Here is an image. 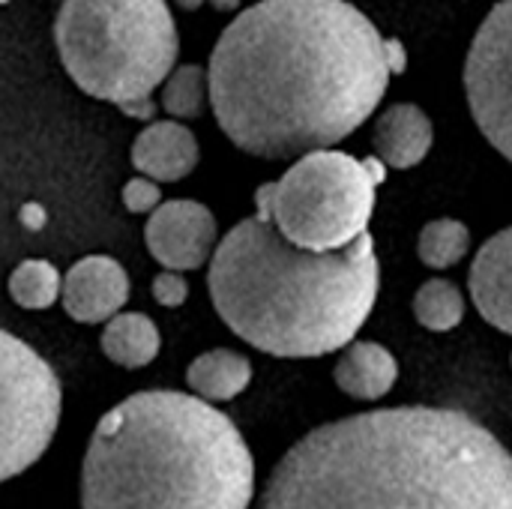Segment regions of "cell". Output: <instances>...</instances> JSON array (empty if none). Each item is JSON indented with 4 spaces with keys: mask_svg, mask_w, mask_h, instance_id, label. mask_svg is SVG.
Segmentation results:
<instances>
[{
    "mask_svg": "<svg viewBox=\"0 0 512 509\" xmlns=\"http://www.w3.org/2000/svg\"><path fill=\"white\" fill-rule=\"evenodd\" d=\"M132 165L153 183L183 180L198 165V141L177 120L150 123L132 144Z\"/></svg>",
    "mask_w": 512,
    "mask_h": 509,
    "instance_id": "11",
    "label": "cell"
},
{
    "mask_svg": "<svg viewBox=\"0 0 512 509\" xmlns=\"http://www.w3.org/2000/svg\"><path fill=\"white\" fill-rule=\"evenodd\" d=\"M144 240L165 270H198L216 249V219L198 201H165L150 213Z\"/></svg>",
    "mask_w": 512,
    "mask_h": 509,
    "instance_id": "9",
    "label": "cell"
},
{
    "mask_svg": "<svg viewBox=\"0 0 512 509\" xmlns=\"http://www.w3.org/2000/svg\"><path fill=\"white\" fill-rule=\"evenodd\" d=\"M99 345L111 363L123 369H141L156 360L162 348V336L159 327L144 312H117L114 318L105 321Z\"/></svg>",
    "mask_w": 512,
    "mask_h": 509,
    "instance_id": "16",
    "label": "cell"
},
{
    "mask_svg": "<svg viewBox=\"0 0 512 509\" xmlns=\"http://www.w3.org/2000/svg\"><path fill=\"white\" fill-rule=\"evenodd\" d=\"M336 384L342 393L360 402H375L387 396L399 378V363L393 351L378 342H351L345 345L336 363Z\"/></svg>",
    "mask_w": 512,
    "mask_h": 509,
    "instance_id": "14",
    "label": "cell"
},
{
    "mask_svg": "<svg viewBox=\"0 0 512 509\" xmlns=\"http://www.w3.org/2000/svg\"><path fill=\"white\" fill-rule=\"evenodd\" d=\"M9 297L21 309H48L60 297V273L51 261L27 258L9 276Z\"/></svg>",
    "mask_w": 512,
    "mask_h": 509,
    "instance_id": "18",
    "label": "cell"
},
{
    "mask_svg": "<svg viewBox=\"0 0 512 509\" xmlns=\"http://www.w3.org/2000/svg\"><path fill=\"white\" fill-rule=\"evenodd\" d=\"M207 99L249 156L300 159L357 132L381 105L384 36L348 0H261L219 36Z\"/></svg>",
    "mask_w": 512,
    "mask_h": 509,
    "instance_id": "1",
    "label": "cell"
},
{
    "mask_svg": "<svg viewBox=\"0 0 512 509\" xmlns=\"http://www.w3.org/2000/svg\"><path fill=\"white\" fill-rule=\"evenodd\" d=\"M153 297H156V303H159V306H165V309H177V306H183V303H186V297H189V285H186V279H183L180 273H174V270H162V273L153 279Z\"/></svg>",
    "mask_w": 512,
    "mask_h": 509,
    "instance_id": "22",
    "label": "cell"
},
{
    "mask_svg": "<svg viewBox=\"0 0 512 509\" xmlns=\"http://www.w3.org/2000/svg\"><path fill=\"white\" fill-rule=\"evenodd\" d=\"M60 300L72 321L105 324L129 300V276L108 255H87L60 276Z\"/></svg>",
    "mask_w": 512,
    "mask_h": 509,
    "instance_id": "10",
    "label": "cell"
},
{
    "mask_svg": "<svg viewBox=\"0 0 512 509\" xmlns=\"http://www.w3.org/2000/svg\"><path fill=\"white\" fill-rule=\"evenodd\" d=\"M252 381V366L243 354L216 348L192 360L186 369V384L192 387V396L201 402H228L237 399Z\"/></svg>",
    "mask_w": 512,
    "mask_h": 509,
    "instance_id": "15",
    "label": "cell"
},
{
    "mask_svg": "<svg viewBox=\"0 0 512 509\" xmlns=\"http://www.w3.org/2000/svg\"><path fill=\"white\" fill-rule=\"evenodd\" d=\"M471 249V231L459 219H435L423 228L417 252L420 261L432 270H447L459 264Z\"/></svg>",
    "mask_w": 512,
    "mask_h": 509,
    "instance_id": "19",
    "label": "cell"
},
{
    "mask_svg": "<svg viewBox=\"0 0 512 509\" xmlns=\"http://www.w3.org/2000/svg\"><path fill=\"white\" fill-rule=\"evenodd\" d=\"M3 3H9V0H0V6H3Z\"/></svg>",
    "mask_w": 512,
    "mask_h": 509,
    "instance_id": "28",
    "label": "cell"
},
{
    "mask_svg": "<svg viewBox=\"0 0 512 509\" xmlns=\"http://www.w3.org/2000/svg\"><path fill=\"white\" fill-rule=\"evenodd\" d=\"M384 63L390 75H402L408 69V51L399 39H384Z\"/></svg>",
    "mask_w": 512,
    "mask_h": 509,
    "instance_id": "23",
    "label": "cell"
},
{
    "mask_svg": "<svg viewBox=\"0 0 512 509\" xmlns=\"http://www.w3.org/2000/svg\"><path fill=\"white\" fill-rule=\"evenodd\" d=\"M510 24L512 0H501L483 21L465 60V93L471 114L504 159L512 156Z\"/></svg>",
    "mask_w": 512,
    "mask_h": 509,
    "instance_id": "8",
    "label": "cell"
},
{
    "mask_svg": "<svg viewBox=\"0 0 512 509\" xmlns=\"http://www.w3.org/2000/svg\"><path fill=\"white\" fill-rule=\"evenodd\" d=\"M162 201V192L153 180L147 177H135L123 186V207L129 213H153Z\"/></svg>",
    "mask_w": 512,
    "mask_h": 509,
    "instance_id": "21",
    "label": "cell"
},
{
    "mask_svg": "<svg viewBox=\"0 0 512 509\" xmlns=\"http://www.w3.org/2000/svg\"><path fill=\"white\" fill-rule=\"evenodd\" d=\"M120 111H123V114H129V117H144V120H147V117H153V111H156V108H153V99H141V102L123 105Z\"/></svg>",
    "mask_w": 512,
    "mask_h": 509,
    "instance_id": "25",
    "label": "cell"
},
{
    "mask_svg": "<svg viewBox=\"0 0 512 509\" xmlns=\"http://www.w3.org/2000/svg\"><path fill=\"white\" fill-rule=\"evenodd\" d=\"M375 183L360 159L339 150L300 156L276 183L255 195L258 216L306 252H336L366 234L375 213Z\"/></svg>",
    "mask_w": 512,
    "mask_h": 509,
    "instance_id": "6",
    "label": "cell"
},
{
    "mask_svg": "<svg viewBox=\"0 0 512 509\" xmlns=\"http://www.w3.org/2000/svg\"><path fill=\"white\" fill-rule=\"evenodd\" d=\"M21 222H24V228L39 231V228L45 225V210H42L39 204H24V210H21Z\"/></svg>",
    "mask_w": 512,
    "mask_h": 509,
    "instance_id": "24",
    "label": "cell"
},
{
    "mask_svg": "<svg viewBox=\"0 0 512 509\" xmlns=\"http://www.w3.org/2000/svg\"><path fill=\"white\" fill-rule=\"evenodd\" d=\"M54 42L69 78L117 108L150 99L180 51L165 0H63Z\"/></svg>",
    "mask_w": 512,
    "mask_h": 509,
    "instance_id": "5",
    "label": "cell"
},
{
    "mask_svg": "<svg viewBox=\"0 0 512 509\" xmlns=\"http://www.w3.org/2000/svg\"><path fill=\"white\" fill-rule=\"evenodd\" d=\"M255 459L240 429L177 390L135 393L96 426L81 509H249Z\"/></svg>",
    "mask_w": 512,
    "mask_h": 509,
    "instance_id": "4",
    "label": "cell"
},
{
    "mask_svg": "<svg viewBox=\"0 0 512 509\" xmlns=\"http://www.w3.org/2000/svg\"><path fill=\"white\" fill-rule=\"evenodd\" d=\"M63 408L54 369L18 336L0 330V483L48 450Z\"/></svg>",
    "mask_w": 512,
    "mask_h": 509,
    "instance_id": "7",
    "label": "cell"
},
{
    "mask_svg": "<svg viewBox=\"0 0 512 509\" xmlns=\"http://www.w3.org/2000/svg\"><path fill=\"white\" fill-rule=\"evenodd\" d=\"M435 141L432 120L420 105L396 102L375 123V150L384 168H414L420 165Z\"/></svg>",
    "mask_w": 512,
    "mask_h": 509,
    "instance_id": "13",
    "label": "cell"
},
{
    "mask_svg": "<svg viewBox=\"0 0 512 509\" xmlns=\"http://www.w3.org/2000/svg\"><path fill=\"white\" fill-rule=\"evenodd\" d=\"M207 102V72L195 63L171 69V75L162 81V108L177 117L189 120L204 111Z\"/></svg>",
    "mask_w": 512,
    "mask_h": 509,
    "instance_id": "20",
    "label": "cell"
},
{
    "mask_svg": "<svg viewBox=\"0 0 512 509\" xmlns=\"http://www.w3.org/2000/svg\"><path fill=\"white\" fill-rule=\"evenodd\" d=\"M219 318L273 357H324L354 342L375 309L381 270L366 231L336 252L291 246L273 222H237L210 255Z\"/></svg>",
    "mask_w": 512,
    "mask_h": 509,
    "instance_id": "3",
    "label": "cell"
},
{
    "mask_svg": "<svg viewBox=\"0 0 512 509\" xmlns=\"http://www.w3.org/2000/svg\"><path fill=\"white\" fill-rule=\"evenodd\" d=\"M213 3V9H219V12H234V9H240V0H210Z\"/></svg>",
    "mask_w": 512,
    "mask_h": 509,
    "instance_id": "26",
    "label": "cell"
},
{
    "mask_svg": "<svg viewBox=\"0 0 512 509\" xmlns=\"http://www.w3.org/2000/svg\"><path fill=\"white\" fill-rule=\"evenodd\" d=\"M414 315L432 333L456 330L465 318V297L456 282L429 279L414 297Z\"/></svg>",
    "mask_w": 512,
    "mask_h": 509,
    "instance_id": "17",
    "label": "cell"
},
{
    "mask_svg": "<svg viewBox=\"0 0 512 509\" xmlns=\"http://www.w3.org/2000/svg\"><path fill=\"white\" fill-rule=\"evenodd\" d=\"M510 267H512V231H498L477 255L471 267V297L480 315L498 327L501 333L512 330V300H510Z\"/></svg>",
    "mask_w": 512,
    "mask_h": 509,
    "instance_id": "12",
    "label": "cell"
},
{
    "mask_svg": "<svg viewBox=\"0 0 512 509\" xmlns=\"http://www.w3.org/2000/svg\"><path fill=\"white\" fill-rule=\"evenodd\" d=\"M177 6H180V9H186V12H195V9H201V6H204V0H177Z\"/></svg>",
    "mask_w": 512,
    "mask_h": 509,
    "instance_id": "27",
    "label": "cell"
},
{
    "mask_svg": "<svg viewBox=\"0 0 512 509\" xmlns=\"http://www.w3.org/2000/svg\"><path fill=\"white\" fill-rule=\"evenodd\" d=\"M255 509H512V459L465 411L384 408L300 438Z\"/></svg>",
    "mask_w": 512,
    "mask_h": 509,
    "instance_id": "2",
    "label": "cell"
}]
</instances>
